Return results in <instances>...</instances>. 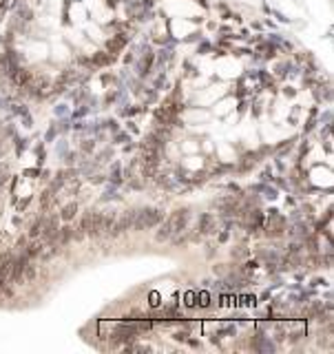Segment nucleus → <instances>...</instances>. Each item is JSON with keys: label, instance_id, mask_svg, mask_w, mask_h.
<instances>
[{"label": "nucleus", "instance_id": "obj_4", "mask_svg": "<svg viewBox=\"0 0 334 354\" xmlns=\"http://www.w3.org/2000/svg\"><path fill=\"white\" fill-rule=\"evenodd\" d=\"M11 279V257H0V288Z\"/></svg>", "mask_w": 334, "mask_h": 354}, {"label": "nucleus", "instance_id": "obj_5", "mask_svg": "<svg viewBox=\"0 0 334 354\" xmlns=\"http://www.w3.org/2000/svg\"><path fill=\"white\" fill-rule=\"evenodd\" d=\"M281 230H283V217L270 215V219H268V233H272V235H281Z\"/></svg>", "mask_w": 334, "mask_h": 354}, {"label": "nucleus", "instance_id": "obj_2", "mask_svg": "<svg viewBox=\"0 0 334 354\" xmlns=\"http://www.w3.org/2000/svg\"><path fill=\"white\" fill-rule=\"evenodd\" d=\"M162 211L157 208H139L135 211V219H133V228L135 230H146V228H155V226L162 221Z\"/></svg>", "mask_w": 334, "mask_h": 354}, {"label": "nucleus", "instance_id": "obj_10", "mask_svg": "<svg viewBox=\"0 0 334 354\" xmlns=\"http://www.w3.org/2000/svg\"><path fill=\"white\" fill-rule=\"evenodd\" d=\"M7 175H9V166H7V164H0V182L2 184H5Z\"/></svg>", "mask_w": 334, "mask_h": 354}, {"label": "nucleus", "instance_id": "obj_7", "mask_svg": "<svg viewBox=\"0 0 334 354\" xmlns=\"http://www.w3.org/2000/svg\"><path fill=\"white\" fill-rule=\"evenodd\" d=\"M199 233H204V235L213 233V215H201V219H199Z\"/></svg>", "mask_w": 334, "mask_h": 354}, {"label": "nucleus", "instance_id": "obj_9", "mask_svg": "<svg viewBox=\"0 0 334 354\" xmlns=\"http://www.w3.org/2000/svg\"><path fill=\"white\" fill-rule=\"evenodd\" d=\"M40 228H42V219H36L34 224H31V237H34V239L40 235Z\"/></svg>", "mask_w": 334, "mask_h": 354}, {"label": "nucleus", "instance_id": "obj_1", "mask_svg": "<svg viewBox=\"0 0 334 354\" xmlns=\"http://www.w3.org/2000/svg\"><path fill=\"white\" fill-rule=\"evenodd\" d=\"M186 224H188V211L186 208L175 211L162 226H159V230H157L155 237H157V241H166V239H171L175 233H179V230L186 228Z\"/></svg>", "mask_w": 334, "mask_h": 354}, {"label": "nucleus", "instance_id": "obj_8", "mask_svg": "<svg viewBox=\"0 0 334 354\" xmlns=\"http://www.w3.org/2000/svg\"><path fill=\"white\" fill-rule=\"evenodd\" d=\"M76 213H78V206H76V204L64 206V211H62V219H64V221H71L73 217H76Z\"/></svg>", "mask_w": 334, "mask_h": 354}, {"label": "nucleus", "instance_id": "obj_3", "mask_svg": "<svg viewBox=\"0 0 334 354\" xmlns=\"http://www.w3.org/2000/svg\"><path fill=\"white\" fill-rule=\"evenodd\" d=\"M98 215L100 213H86L84 217H82V224H80V230L82 233H89V235H100L98 233Z\"/></svg>", "mask_w": 334, "mask_h": 354}, {"label": "nucleus", "instance_id": "obj_6", "mask_svg": "<svg viewBox=\"0 0 334 354\" xmlns=\"http://www.w3.org/2000/svg\"><path fill=\"white\" fill-rule=\"evenodd\" d=\"M53 204H56V195H53V191H47L42 197H40V208H42L44 213L51 211Z\"/></svg>", "mask_w": 334, "mask_h": 354}]
</instances>
